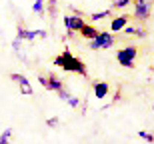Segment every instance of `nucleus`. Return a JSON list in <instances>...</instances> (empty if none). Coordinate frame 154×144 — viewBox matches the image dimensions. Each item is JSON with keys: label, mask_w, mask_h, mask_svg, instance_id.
Returning <instances> with one entry per match:
<instances>
[{"label": "nucleus", "mask_w": 154, "mask_h": 144, "mask_svg": "<svg viewBox=\"0 0 154 144\" xmlns=\"http://www.w3.org/2000/svg\"><path fill=\"white\" fill-rule=\"evenodd\" d=\"M54 64H56V66H60L62 70H66V72H74V74H80V76H88L86 64L82 62L80 58H76L74 54L68 50V48H66L62 54H58V56L54 58Z\"/></svg>", "instance_id": "nucleus-1"}, {"label": "nucleus", "mask_w": 154, "mask_h": 144, "mask_svg": "<svg viewBox=\"0 0 154 144\" xmlns=\"http://www.w3.org/2000/svg\"><path fill=\"white\" fill-rule=\"evenodd\" d=\"M114 42H116V36L112 32H102L100 30L96 38L88 40V48L90 50H108V48H112Z\"/></svg>", "instance_id": "nucleus-2"}, {"label": "nucleus", "mask_w": 154, "mask_h": 144, "mask_svg": "<svg viewBox=\"0 0 154 144\" xmlns=\"http://www.w3.org/2000/svg\"><path fill=\"white\" fill-rule=\"evenodd\" d=\"M134 4V14L132 16L136 18L138 22H146L150 16H152V0H132Z\"/></svg>", "instance_id": "nucleus-3"}, {"label": "nucleus", "mask_w": 154, "mask_h": 144, "mask_svg": "<svg viewBox=\"0 0 154 144\" xmlns=\"http://www.w3.org/2000/svg\"><path fill=\"white\" fill-rule=\"evenodd\" d=\"M136 56H138L136 46H126V48H120V50L116 52V60H118L120 66H124V68H134V66H136V64H134Z\"/></svg>", "instance_id": "nucleus-4"}, {"label": "nucleus", "mask_w": 154, "mask_h": 144, "mask_svg": "<svg viewBox=\"0 0 154 144\" xmlns=\"http://www.w3.org/2000/svg\"><path fill=\"white\" fill-rule=\"evenodd\" d=\"M38 82H40V84H42V86L46 88V90H50V92H58L60 88H64V84L60 82V78H58L56 74L38 76Z\"/></svg>", "instance_id": "nucleus-5"}, {"label": "nucleus", "mask_w": 154, "mask_h": 144, "mask_svg": "<svg viewBox=\"0 0 154 144\" xmlns=\"http://www.w3.org/2000/svg\"><path fill=\"white\" fill-rule=\"evenodd\" d=\"M10 80H12V82H16V84H18V88H20V92H22L24 96H32V94H34V90H32V86H30L28 78H26L24 74L12 72V74H10Z\"/></svg>", "instance_id": "nucleus-6"}, {"label": "nucleus", "mask_w": 154, "mask_h": 144, "mask_svg": "<svg viewBox=\"0 0 154 144\" xmlns=\"http://www.w3.org/2000/svg\"><path fill=\"white\" fill-rule=\"evenodd\" d=\"M84 20L80 16H70V22H68V36H72L74 32H80V28L84 26Z\"/></svg>", "instance_id": "nucleus-7"}, {"label": "nucleus", "mask_w": 154, "mask_h": 144, "mask_svg": "<svg viewBox=\"0 0 154 144\" xmlns=\"http://www.w3.org/2000/svg\"><path fill=\"white\" fill-rule=\"evenodd\" d=\"M98 32H100V30H96L94 26H92V24H84V26L80 28V36H82V38H86V40H92V38H96Z\"/></svg>", "instance_id": "nucleus-8"}, {"label": "nucleus", "mask_w": 154, "mask_h": 144, "mask_svg": "<svg viewBox=\"0 0 154 144\" xmlns=\"http://www.w3.org/2000/svg\"><path fill=\"white\" fill-rule=\"evenodd\" d=\"M110 92V86L106 82H94V96L96 98H106Z\"/></svg>", "instance_id": "nucleus-9"}, {"label": "nucleus", "mask_w": 154, "mask_h": 144, "mask_svg": "<svg viewBox=\"0 0 154 144\" xmlns=\"http://www.w3.org/2000/svg\"><path fill=\"white\" fill-rule=\"evenodd\" d=\"M126 24H128V16H124V14H122V16H116L114 20L110 22V30H112V32H120Z\"/></svg>", "instance_id": "nucleus-10"}, {"label": "nucleus", "mask_w": 154, "mask_h": 144, "mask_svg": "<svg viewBox=\"0 0 154 144\" xmlns=\"http://www.w3.org/2000/svg\"><path fill=\"white\" fill-rule=\"evenodd\" d=\"M110 14H112V8H108V10H102V12H94V14H90V20H92V22H98V20H106Z\"/></svg>", "instance_id": "nucleus-11"}, {"label": "nucleus", "mask_w": 154, "mask_h": 144, "mask_svg": "<svg viewBox=\"0 0 154 144\" xmlns=\"http://www.w3.org/2000/svg\"><path fill=\"white\" fill-rule=\"evenodd\" d=\"M32 12L42 16V14L46 12V8H44V0H34V4H32Z\"/></svg>", "instance_id": "nucleus-12"}, {"label": "nucleus", "mask_w": 154, "mask_h": 144, "mask_svg": "<svg viewBox=\"0 0 154 144\" xmlns=\"http://www.w3.org/2000/svg\"><path fill=\"white\" fill-rule=\"evenodd\" d=\"M10 138H12V128H6L0 134V144H10Z\"/></svg>", "instance_id": "nucleus-13"}, {"label": "nucleus", "mask_w": 154, "mask_h": 144, "mask_svg": "<svg viewBox=\"0 0 154 144\" xmlns=\"http://www.w3.org/2000/svg\"><path fill=\"white\" fill-rule=\"evenodd\" d=\"M130 2L132 0H114V2H112V8H126Z\"/></svg>", "instance_id": "nucleus-14"}, {"label": "nucleus", "mask_w": 154, "mask_h": 144, "mask_svg": "<svg viewBox=\"0 0 154 144\" xmlns=\"http://www.w3.org/2000/svg\"><path fill=\"white\" fill-rule=\"evenodd\" d=\"M138 136H140V138H144L146 142H150V144L154 142V136H152V134H148V132H144V130H140V132H138Z\"/></svg>", "instance_id": "nucleus-15"}, {"label": "nucleus", "mask_w": 154, "mask_h": 144, "mask_svg": "<svg viewBox=\"0 0 154 144\" xmlns=\"http://www.w3.org/2000/svg\"><path fill=\"white\" fill-rule=\"evenodd\" d=\"M66 104H68V106H72V108H76V106L80 104V100L76 96H68V98H66Z\"/></svg>", "instance_id": "nucleus-16"}, {"label": "nucleus", "mask_w": 154, "mask_h": 144, "mask_svg": "<svg viewBox=\"0 0 154 144\" xmlns=\"http://www.w3.org/2000/svg\"><path fill=\"white\" fill-rule=\"evenodd\" d=\"M56 12V0H48V14H54Z\"/></svg>", "instance_id": "nucleus-17"}, {"label": "nucleus", "mask_w": 154, "mask_h": 144, "mask_svg": "<svg viewBox=\"0 0 154 144\" xmlns=\"http://www.w3.org/2000/svg\"><path fill=\"white\" fill-rule=\"evenodd\" d=\"M46 124H48V126H56V124H58V118H56V116H52V118H48V120H46Z\"/></svg>", "instance_id": "nucleus-18"}, {"label": "nucleus", "mask_w": 154, "mask_h": 144, "mask_svg": "<svg viewBox=\"0 0 154 144\" xmlns=\"http://www.w3.org/2000/svg\"><path fill=\"white\" fill-rule=\"evenodd\" d=\"M20 46H22V42L18 40V38H14V42H12V48H14L16 52H20Z\"/></svg>", "instance_id": "nucleus-19"}, {"label": "nucleus", "mask_w": 154, "mask_h": 144, "mask_svg": "<svg viewBox=\"0 0 154 144\" xmlns=\"http://www.w3.org/2000/svg\"><path fill=\"white\" fill-rule=\"evenodd\" d=\"M68 22H70V16H64V28H66V32H68Z\"/></svg>", "instance_id": "nucleus-20"}, {"label": "nucleus", "mask_w": 154, "mask_h": 144, "mask_svg": "<svg viewBox=\"0 0 154 144\" xmlns=\"http://www.w3.org/2000/svg\"><path fill=\"white\" fill-rule=\"evenodd\" d=\"M152 110H154V104H152Z\"/></svg>", "instance_id": "nucleus-21"}]
</instances>
